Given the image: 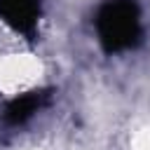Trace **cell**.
Masks as SVG:
<instances>
[{"instance_id": "cell-1", "label": "cell", "mask_w": 150, "mask_h": 150, "mask_svg": "<svg viewBox=\"0 0 150 150\" xmlns=\"http://www.w3.org/2000/svg\"><path fill=\"white\" fill-rule=\"evenodd\" d=\"M98 42L108 54L131 49L141 40V14L134 0H108L96 14Z\"/></svg>"}, {"instance_id": "cell-2", "label": "cell", "mask_w": 150, "mask_h": 150, "mask_svg": "<svg viewBox=\"0 0 150 150\" xmlns=\"http://www.w3.org/2000/svg\"><path fill=\"white\" fill-rule=\"evenodd\" d=\"M40 16V0H0V19L33 40Z\"/></svg>"}, {"instance_id": "cell-3", "label": "cell", "mask_w": 150, "mask_h": 150, "mask_svg": "<svg viewBox=\"0 0 150 150\" xmlns=\"http://www.w3.org/2000/svg\"><path fill=\"white\" fill-rule=\"evenodd\" d=\"M47 98H49L47 91H28V94H23V96L9 101L2 117H5L7 124L19 127V124H23L26 120H30V117L47 103Z\"/></svg>"}]
</instances>
